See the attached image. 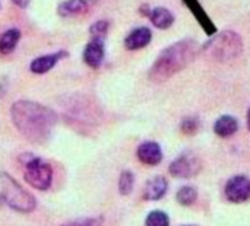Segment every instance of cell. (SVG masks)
I'll use <instances>...</instances> for the list:
<instances>
[{"label": "cell", "instance_id": "1", "mask_svg": "<svg viewBox=\"0 0 250 226\" xmlns=\"http://www.w3.org/2000/svg\"><path fill=\"white\" fill-rule=\"evenodd\" d=\"M10 115L15 127L32 143H45L57 123L53 110L32 101H16Z\"/></svg>", "mask_w": 250, "mask_h": 226}, {"label": "cell", "instance_id": "2", "mask_svg": "<svg viewBox=\"0 0 250 226\" xmlns=\"http://www.w3.org/2000/svg\"><path fill=\"white\" fill-rule=\"evenodd\" d=\"M199 44L195 39L177 41L164 48L154 61L149 77L154 82H166L176 73L188 67L199 54Z\"/></svg>", "mask_w": 250, "mask_h": 226}, {"label": "cell", "instance_id": "3", "mask_svg": "<svg viewBox=\"0 0 250 226\" xmlns=\"http://www.w3.org/2000/svg\"><path fill=\"white\" fill-rule=\"evenodd\" d=\"M201 50L212 60L220 63H230L239 58L243 53V39L234 31H223L209 39Z\"/></svg>", "mask_w": 250, "mask_h": 226}, {"label": "cell", "instance_id": "4", "mask_svg": "<svg viewBox=\"0 0 250 226\" xmlns=\"http://www.w3.org/2000/svg\"><path fill=\"white\" fill-rule=\"evenodd\" d=\"M0 178H1L3 199L7 203V206H10L12 209L21 213H29L35 209L37 206L35 199L26 190H23L10 175L0 172Z\"/></svg>", "mask_w": 250, "mask_h": 226}, {"label": "cell", "instance_id": "5", "mask_svg": "<svg viewBox=\"0 0 250 226\" xmlns=\"http://www.w3.org/2000/svg\"><path fill=\"white\" fill-rule=\"evenodd\" d=\"M23 178L25 181L41 191H45L50 188L53 181V170L50 164H47L44 159L37 156H29V159L23 161Z\"/></svg>", "mask_w": 250, "mask_h": 226}, {"label": "cell", "instance_id": "6", "mask_svg": "<svg viewBox=\"0 0 250 226\" xmlns=\"http://www.w3.org/2000/svg\"><path fill=\"white\" fill-rule=\"evenodd\" d=\"M201 170V162L196 156L183 153L170 165V174L176 178H190L196 175Z\"/></svg>", "mask_w": 250, "mask_h": 226}, {"label": "cell", "instance_id": "7", "mask_svg": "<svg viewBox=\"0 0 250 226\" xmlns=\"http://www.w3.org/2000/svg\"><path fill=\"white\" fill-rule=\"evenodd\" d=\"M226 196L231 203H243L250 197V180L237 175L233 177L226 186Z\"/></svg>", "mask_w": 250, "mask_h": 226}, {"label": "cell", "instance_id": "8", "mask_svg": "<svg viewBox=\"0 0 250 226\" xmlns=\"http://www.w3.org/2000/svg\"><path fill=\"white\" fill-rule=\"evenodd\" d=\"M104 54H105L104 41L91 38V41L86 44V47L83 50V61L89 67L98 69L101 66V63H103V60H104Z\"/></svg>", "mask_w": 250, "mask_h": 226}, {"label": "cell", "instance_id": "9", "mask_svg": "<svg viewBox=\"0 0 250 226\" xmlns=\"http://www.w3.org/2000/svg\"><path fill=\"white\" fill-rule=\"evenodd\" d=\"M152 39V32L149 28L146 26H139L136 29H133L126 38H125V47L130 51L135 50H141L144 47H146Z\"/></svg>", "mask_w": 250, "mask_h": 226}, {"label": "cell", "instance_id": "10", "mask_svg": "<svg viewBox=\"0 0 250 226\" xmlns=\"http://www.w3.org/2000/svg\"><path fill=\"white\" fill-rule=\"evenodd\" d=\"M64 57H67L66 51H59V53L48 54V56H41V57H37L35 60H32L29 69L35 75H44V73L50 72L56 66V63H59V60H62Z\"/></svg>", "mask_w": 250, "mask_h": 226}, {"label": "cell", "instance_id": "11", "mask_svg": "<svg viewBox=\"0 0 250 226\" xmlns=\"http://www.w3.org/2000/svg\"><path fill=\"white\" fill-rule=\"evenodd\" d=\"M138 158L146 165H158L163 159V151L155 142H145L138 148Z\"/></svg>", "mask_w": 250, "mask_h": 226}, {"label": "cell", "instance_id": "12", "mask_svg": "<svg viewBox=\"0 0 250 226\" xmlns=\"http://www.w3.org/2000/svg\"><path fill=\"white\" fill-rule=\"evenodd\" d=\"M89 10V0H66L59 6V15L63 18H72L83 15Z\"/></svg>", "mask_w": 250, "mask_h": 226}, {"label": "cell", "instance_id": "13", "mask_svg": "<svg viewBox=\"0 0 250 226\" xmlns=\"http://www.w3.org/2000/svg\"><path fill=\"white\" fill-rule=\"evenodd\" d=\"M167 180L164 177H154L152 180L148 181V184L145 186V190H144V197L146 200H160L166 191H167Z\"/></svg>", "mask_w": 250, "mask_h": 226}, {"label": "cell", "instance_id": "14", "mask_svg": "<svg viewBox=\"0 0 250 226\" xmlns=\"http://www.w3.org/2000/svg\"><path fill=\"white\" fill-rule=\"evenodd\" d=\"M149 19H151L152 25L158 29H168L174 23V15L163 6L152 9Z\"/></svg>", "mask_w": 250, "mask_h": 226}, {"label": "cell", "instance_id": "15", "mask_svg": "<svg viewBox=\"0 0 250 226\" xmlns=\"http://www.w3.org/2000/svg\"><path fill=\"white\" fill-rule=\"evenodd\" d=\"M239 130V123L231 115H223L220 117L214 124V132L220 137H230Z\"/></svg>", "mask_w": 250, "mask_h": 226}, {"label": "cell", "instance_id": "16", "mask_svg": "<svg viewBox=\"0 0 250 226\" xmlns=\"http://www.w3.org/2000/svg\"><path fill=\"white\" fill-rule=\"evenodd\" d=\"M19 39H21V31L18 28H12L3 32L0 35V53L10 54L16 48Z\"/></svg>", "mask_w": 250, "mask_h": 226}, {"label": "cell", "instance_id": "17", "mask_svg": "<svg viewBox=\"0 0 250 226\" xmlns=\"http://www.w3.org/2000/svg\"><path fill=\"white\" fill-rule=\"evenodd\" d=\"M196 199H198L196 188L189 187V186L182 187V188L179 190V193H177V200H179V203L183 205V206H190V205H193V203L196 202Z\"/></svg>", "mask_w": 250, "mask_h": 226}, {"label": "cell", "instance_id": "18", "mask_svg": "<svg viewBox=\"0 0 250 226\" xmlns=\"http://www.w3.org/2000/svg\"><path fill=\"white\" fill-rule=\"evenodd\" d=\"M133 183H135V178H133V174L130 171H125L122 172L120 175V180H119V190L123 196H127L132 188H133Z\"/></svg>", "mask_w": 250, "mask_h": 226}, {"label": "cell", "instance_id": "19", "mask_svg": "<svg viewBox=\"0 0 250 226\" xmlns=\"http://www.w3.org/2000/svg\"><path fill=\"white\" fill-rule=\"evenodd\" d=\"M107 32H108V22L107 20H98L94 25H91V28H89L91 38H95V39L104 41L107 37Z\"/></svg>", "mask_w": 250, "mask_h": 226}, {"label": "cell", "instance_id": "20", "mask_svg": "<svg viewBox=\"0 0 250 226\" xmlns=\"http://www.w3.org/2000/svg\"><path fill=\"white\" fill-rule=\"evenodd\" d=\"M145 226H168V216L161 210H154L148 215Z\"/></svg>", "mask_w": 250, "mask_h": 226}, {"label": "cell", "instance_id": "21", "mask_svg": "<svg viewBox=\"0 0 250 226\" xmlns=\"http://www.w3.org/2000/svg\"><path fill=\"white\" fill-rule=\"evenodd\" d=\"M198 127H199V121H198L195 117L185 118L183 123H182V132L186 133V134H193V133H196Z\"/></svg>", "mask_w": 250, "mask_h": 226}, {"label": "cell", "instance_id": "22", "mask_svg": "<svg viewBox=\"0 0 250 226\" xmlns=\"http://www.w3.org/2000/svg\"><path fill=\"white\" fill-rule=\"evenodd\" d=\"M62 226H100V221L97 219H85V221H78V222H70Z\"/></svg>", "mask_w": 250, "mask_h": 226}, {"label": "cell", "instance_id": "23", "mask_svg": "<svg viewBox=\"0 0 250 226\" xmlns=\"http://www.w3.org/2000/svg\"><path fill=\"white\" fill-rule=\"evenodd\" d=\"M12 1H13V3H15L18 7H22V9H25V7L29 4V1H31V0H12Z\"/></svg>", "mask_w": 250, "mask_h": 226}, {"label": "cell", "instance_id": "24", "mask_svg": "<svg viewBox=\"0 0 250 226\" xmlns=\"http://www.w3.org/2000/svg\"><path fill=\"white\" fill-rule=\"evenodd\" d=\"M141 13L145 15V16H149L151 15V10H149V7L146 4H144V6H141Z\"/></svg>", "mask_w": 250, "mask_h": 226}, {"label": "cell", "instance_id": "25", "mask_svg": "<svg viewBox=\"0 0 250 226\" xmlns=\"http://www.w3.org/2000/svg\"><path fill=\"white\" fill-rule=\"evenodd\" d=\"M248 127H249V130H250V108H249V111H248Z\"/></svg>", "mask_w": 250, "mask_h": 226}]
</instances>
